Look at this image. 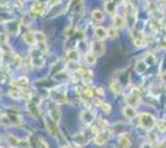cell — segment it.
Segmentation results:
<instances>
[{"label": "cell", "mask_w": 166, "mask_h": 148, "mask_svg": "<svg viewBox=\"0 0 166 148\" xmlns=\"http://www.w3.org/2000/svg\"><path fill=\"white\" fill-rule=\"evenodd\" d=\"M140 125L145 128V130H151L155 127L156 125V120L155 117L151 115V113H148V112H144L140 115Z\"/></svg>", "instance_id": "1"}, {"label": "cell", "mask_w": 166, "mask_h": 148, "mask_svg": "<svg viewBox=\"0 0 166 148\" xmlns=\"http://www.w3.org/2000/svg\"><path fill=\"white\" fill-rule=\"evenodd\" d=\"M8 143L14 148H30V142L26 140H19L18 137L9 135L8 137Z\"/></svg>", "instance_id": "2"}, {"label": "cell", "mask_w": 166, "mask_h": 148, "mask_svg": "<svg viewBox=\"0 0 166 148\" xmlns=\"http://www.w3.org/2000/svg\"><path fill=\"white\" fill-rule=\"evenodd\" d=\"M45 125H46V130L48 131L50 135H52V136L58 135V123L56 121H53L50 116L45 117Z\"/></svg>", "instance_id": "3"}, {"label": "cell", "mask_w": 166, "mask_h": 148, "mask_svg": "<svg viewBox=\"0 0 166 148\" xmlns=\"http://www.w3.org/2000/svg\"><path fill=\"white\" fill-rule=\"evenodd\" d=\"M50 95L53 98L55 101H57V104H63V103L68 101V99H67L66 96V91H60L58 88L51 89L50 90Z\"/></svg>", "instance_id": "4"}, {"label": "cell", "mask_w": 166, "mask_h": 148, "mask_svg": "<svg viewBox=\"0 0 166 148\" xmlns=\"http://www.w3.org/2000/svg\"><path fill=\"white\" fill-rule=\"evenodd\" d=\"M127 103H128L129 106H133V108L139 105V103H140V90L139 89L134 88L132 90V93L127 98Z\"/></svg>", "instance_id": "5"}, {"label": "cell", "mask_w": 166, "mask_h": 148, "mask_svg": "<svg viewBox=\"0 0 166 148\" xmlns=\"http://www.w3.org/2000/svg\"><path fill=\"white\" fill-rule=\"evenodd\" d=\"M110 131H108V130H103V131H100L98 135H96V137H94V142H96V145H98V146H103V145H105L108 141H109V138H110Z\"/></svg>", "instance_id": "6"}, {"label": "cell", "mask_w": 166, "mask_h": 148, "mask_svg": "<svg viewBox=\"0 0 166 148\" xmlns=\"http://www.w3.org/2000/svg\"><path fill=\"white\" fill-rule=\"evenodd\" d=\"M20 24L21 21H18V20H11L6 24V32L9 35H16L19 32V29H20Z\"/></svg>", "instance_id": "7"}, {"label": "cell", "mask_w": 166, "mask_h": 148, "mask_svg": "<svg viewBox=\"0 0 166 148\" xmlns=\"http://www.w3.org/2000/svg\"><path fill=\"white\" fill-rule=\"evenodd\" d=\"M92 51H93V54L96 56H103L105 53V46L102 41H94L92 43Z\"/></svg>", "instance_id": "8"}, {"label": "cell", "mask_w": 166, "mask_h": 148, "mask_svg": "<svg viewBox=\"0 0 166 148\" xmlns=\"http://www.w3.org/2000/svg\"><path fill=\"white\" fill-rule=\"evenodd\" d=\"M94 118H96L94 113L89 110L83 111V112L81 113V120H82V122L86 123V125H91V123L94 121Z\"/></svg>", "instance_id": "9"}, {"label": "cell", "mask_w": 166, "mask_h": 148, "mask_svg": "<svg viewBox=\"0 0 166 148\" xmlns=\"http://www.w3.org/2000/svg\"><path fill=\"white\" fill-rule=\"evenodd\" d=\"M94 36H96V38H97L98 41H103L104 38H107V37H108L107 29H104V27H102V26L96 27V30H94Z\"/></svg>", "instance_id": "10"}, {"label": "cell", "mask_w": 166, "mask_h": 148, "mask_svg": "<svg viewBox=\"0 0 166 148\" xmlns=\"http://www.w3.org/2000/svg\"><path fill=\"white\" fill-rule=\"evenodd\" d=\"M13 85H15L18 89H25V88L29 85V79H28L26 76H20L19 79H16V80L13 83Z\"/></svg>", "instance_id": "11"}, {"label": "cell", "mask_w": 166, "mask_h": 148, "mask_svg": "<svg viewBox=\"0 0 166 148\" xmlns=\"http://www.w3.org/2000/svg\"><path fill=\"white\" fill-rule=\"evenodd\" d=\"M118 143L120 148H129L132 146V141L129 140V137H127L125 135H120L118 138Z\"/></svg>", "instance_id": "12"}, {"label": "cell", "mask_w": 166, "mask_h": 148, "mask_svg": "<svg viewBox=\"0 0 166 148\" xmlns=\"http://www.w3.org/2000/svg\"><path fill=\"white\" fill-rule=\"evenodd\" d=\"M110 90H112L113 94H115V95L122 94V91H123V86H122L120 81H118V80H113V81L110 83Z\"/></svg>", "instance_id": "13"}, {"label": "cell", "mask_w": 166, "mask_h": 148, "mask_svg": "<svg viewBox=\"0 0 166 148\" xmlns=\"http://www.w3.org/2000/svg\"><path fill=\"white\" fill-rule=\"evenodd\" d=\"M50 117L53 120V121H56L57 123L61 121V110L57 108V106H53V108H51V110H50Z\"/></svg>", "instance_id": "14"}, {"label": "cell", "mask_w": 166, "mask_h": 148, "mask_svg": "<svg viewBox=\"0 0 166 148\" xmlns=\"http://www.w3.org/2000/svg\"><path fill=\"white\" fill-rule=\"evenodd\" d=\"M33 15H38V16H43L46 14V7L42 5V4H36L33 5V9H31Z\"/></svg>", "instance_id": "15"}, {"label": "cell", "mask_w": 166, "mask_h": 148, "mask_svg": "<svg viewBox=\"0 0 166 148\" xmlns=\"http://www.w3.org/2000/svg\"><path fill=\"white\" fill-rule=\"evenodd\" d=\"M123 113H124V116H125L127 118H129V120H133L134 117L136 116L135 108H133V106H129V105H127V106L123 109Z\"/></svg>", "instance_id": "16"}, {"label": "cell", "mask_w": 166, "mask_h": 148, "mask_svg": "<svg viewBox=\"0 0 166 148\" xmlns=\"http://www.w3.org/2000/svg\"><path fill=\"white\" fill-rule=\"evenodd\" d=\"M113 21H114V27H117V29H122L125 26V19L120 15H114Z\"/></svg>", "instance_id": "17"}, {"label": "cell", "mask_w": 166, "mask_h": 148, "mask_svg": "<svg viewBox=\"0 0 166 148\" xmlns=\"http://www.w3.org/2000/svg\"><path fill=\"white\" fill-rule=\"evenodd\" d=\"M66 57L69 62H77L79 59V53L77 49H69V51H67Z\"/></svg>", "instance_id": "18"}, {"label": "cell", "mask_w": 166, "mask_h": 148, "mask_svg": "<svg viewBox=\"0 0 166 148\" xmlns=\"http://www.w3.org/2000/svg\"><path fill=\"white\" fill-rule=\"evenodd\" d=\"M146 68H148V64L145 63V61H139L135 64V71H136V73L139 74L145 73L146 72Z\"/></svg>", "instance_id": "19"}, {"label": "cell", "mask_w": 166, "mask_h": 148, "mask_svg": "<svg viewBox=\"0 0 166 148\" xmlns=\"http://www.w3.org/2000/svg\"><path fill=\"white\" fill-rule=\"evenodd\" d=\"M24 41H25V43H28L29 46H33L35 42H36V39H35V32H31V31L26 32V34L24 35Z\"/></svg>", "instance_id": "20"}, {"label": "cell", "mask_w": 166, "mask_h": 148, "mask_svg": "<svg viewBox=\"0 0 166 148\" xmlns=\"http://www.w3.org/2000/svg\"><path fill=\"white\" fill-rule=\"evenodd\" d=\"M74 142H76V145H78V146H82V145H86L87 142H88V140L82 135V133H79V135H77V136H74Z\"/></svg>", "instance_id": "21"}, {"label": "cell", "mask_w": 166, "mask_h": 148, "mask_svg": "<svg viewBox=\"0 0 166 148\" xmlns=\"http://www.w3.org/2000/svg\"><path fill=\"white\" fill-rule=\"evenodd\" d=\"M0 123H1L3 126H10L13 122H11L10 117L8 116V113H1V115H0Z\"/></svg>", "instance_id": "22"}, {"label": "cell", "mask_w": 166, "mask_h": 148, "mask_svg": "<svg viewBox=\"0 0 166 148\" xmlns=\"http://www.w3.org/2000/svg\"><path fill=\"white\" fill-rule=\"evenodd\" d=\"M82 78H83V81H84L86 84L91 83L92 79H93V73H92V71H84L83 74H82Z\"/></svg>", "instance_id": "23"}, {"label": "cell", "mask_w": 166, "mask_h": 148, "mask_svg": "<svg viewBox=\"0 0 166 148\" xmlns=\"http://www.w3.org/2000/svg\"><path fill=\"white\" fill-rule=\"evenodd\" d=\"M35 39H36L37 43L42 44V43L46 42V35L43 32H41V31H37V32H35Z\"/></svg>", "instance_id": "24"}, {"label": "cell", "mask_w": 166, "mask_h": 148, "mask_svg": "<svg viewBox=\"0 0 166 148\" xmlns=\"http://www.w3.org/2000/svg\"><path fill=\"white\" fill-rule=\"evenodd\" d=\"M86 62H87V64H91V66L96 64V62H97V56L93 54V53H87V54H86Z\"/></svg>", "instance_id": "25"}, {"label": "cell", "mask_w": 166, "mask_h": 148, "mask_svg": "<svg viewBox=\"0 0 166 148\" xmlns=\"http://www.w3.org/2000/svg\"><path fill=\"white\" fill-rule=\"evenodd\" d=\"M92 17H93V20L94 21H102L103 19H104V15H103V12L100 11V10H93V12H92Z\"/></svg>", "instance_id": "26"}, {"label": "cell", "mask_w": 166, "mask_h": 148, "mask_svg": "<svg viewBox=\"0 0 166 148\" xmlns=\"http://www.w3.org/2000/svg\"><path fill=\"white\" fill-rule=\"evenodd\" d=\"M145 44H146V42L144 41V38H140V37L134 38V46H135L136 48H143Z\"/></svg>", "instance_id": "27"}, {"label": "cell", "mask_w": 166, "mask_h": 148, "mask_svg": "<svg viewBox=\"0 0 166 148\" xmlns=\"http://www.w3.org/2000/svg\"><path fill=\"white\" fill-rule=\"evenodd\" d=\"M115 5L113 4V1H109V2H105V10L109 14H115Z\"/></svg>", "instance_id": "28"}, {"label": "cell", "mask_w": 166, "mask_h": 148, "mask_svg": "<svg viewBox=\"0 0 166 148\" xmlns=\"http://www.w3.org/2000/svg\"><path fill=\"white\" fill-rule=\"evenodd\" d=\"M28 109H29V111L33 113V116H37V115H38L37 105H35V104H33V103H30V101H29V104H28Z\"/></svg>", "instance_id": "29"}, {"label": "cell", "mask_w": 166, "mask_h": 148, "mask_svg": "<svg viewBox=\"0 0 166 148\" xmlns=\"http://www.w3.org/2000/svg\"><path fill=\"white\" fill-rule=\"evenodd\" d=\"M107 32H108V37H110V38H114V37L118 36V29L114 27V26L109 27V29L107 30Z\"/></svg>", "instance_id": "30"}, {"label": "cell", "mask_w": 166, "mask_h": 148, "mask_svg": "<svg viewBox=\"0 0 166 148\" xmlns=\"http://www.w3.org/2000/svg\"><path fill=\"white\" fill-rule=\"evenodd\" d=\"M33 17L31 15H28V16H25L24 19H23V21H21V24L23 25H25V26H30L31 24H33Z\"/></svg>", "instance_id": "31"}, {"label": "cell", "mask_w": 166, "mask_h": 148, "mask_svg": "<svg viewBox=\"0 0 166 148\" xmlns=\"http://www.w3.org/2000/svg\"><path fill=\"white\" fill-rule=\"evenodd\" d=\"M33 66H43L45 64V61H43V58L42 57H40V54L37 56V57H33Z\"/></svg>", "instance_id": "32"}, {"label": "cell", "mask_w": 166, "mask_h": 148, "mask_svg": "<svg viewBox=\"0 0 166 148\" xmlns=\"http://www.w3.org/2000/svg\"><path fill=\"white\" fill-rule=\"evenodd\" d=\"M8 94H9V96L13 98V99H20V98H21V94H20L19 90H10Z\"/></svg>", "instance_id": "33"}, {"label": "cell", "mask_w": 166, "mask_h": 148, "mask_svg": "<svg viewBox=\"0 0 166 148\" xmlns=\"http://www.w3.org/2000/svg\"><path fill=\"white\" fill-rule=\"evenodd\" d=\"M156 125H158V127H159L160 131H163V132H165L166 131V120H160V121H158Z\"/></svg>", "instance_id": "34"}, {"label": "cell", "mask_w": 166, "mask_h": 148, "mask_svg": "<svg viewBox=\"0 0 166 148\" xmlns=\"http://www.w3.org/2000/svg\"><path fill=\"white\" fill-rule=\"evenodd\" d=\"M155 62V57L153 54H146L145 56V63L146 64H154Z\"/></svg>", "instance_id": "35"}, {"label": "cell", "mask_w": 166, "mask_h": 148, "mask_svg": "<svg viewBox=\"0 0 166 148\" xmlns=\"http://www.w3.org/2000/svg\"><path fill=\"white\" fill-rule=\"evenodd\" d=\"M100 108H102V110L104 111V112H107V113H109V112L112 111V106H110V104H108V103H103V104L100 105Z\"/></svg>", "instance_id": "36"}, {"label": "cell", "mask_w": 166, "mask_h": 148, "mask_svg": "<svg viewBox=\"0 0 166 148\" xmlns=\"http://www.w3.org/2000/svg\"><path fill=\"white\" fill-rule=\"evenodd\" d=\"M93 93H94L97 96H99V98H103V96H104V90H103L102 88H96V89L93 90Z\"/></svg>", "instance_id": "37"}, {"label": "cell", "mask_w": 166, "mask_h": 148, "mask_svg": "<svg viewBox=\"0 0 166 148\" xmlns=\"http://www.w3.org/2000/svg\"><path fill=\"white\" fill-rule=\"evenodd\" d=\"M37 148H50V147H48V145L42 138H40L38 140V143H37Z\"/></svg>", "instance_id": "38"}, {"label": "cell", "mask_w": 166, "mask_h": 148, "mask_svg": "<svg viewBox=\"0 0 166 148\" xmlns=\"http://www.w3.org/2000/svg\"><path fill=\"white\" fill-rule=\"evenodd\" d=\"M82 94H83L86 98H92V96H93V91H92L91 89H84Z\"/></svg>", "instance_id": "39"}, {"label": "cell", "mask_w": 166, "mask_h": 148, "mask_svg": "<svg viewBox=\"0 0 166 148\" xmlns=\"http://www.w3.org/2000/svg\"><path fill=\"white\" fill-rule=\"evenodd\" d=\"M13 62H14V64L20 66V64H21V57H20V56H14V57H13Z\"/></svg>", "instance_id": "40"}, {"label": "cell", "mask_w": 166, "mask_h": 148, "mask_svg": "<svg viewBox=\"0 0 166 148\" xmlns=\"http://www.w3.org/2000/svg\"><path fill=\"white\" fill-rule=\"evenodd\" d=\"M67 67L69 68V69H73V71H77V66H76V62H68V64H67Z\"/></svg>", "instance_id": "41"}, {"label": "cell", "mask_w": 166, "mask_h": 148, "mask_svg": "<svg viewBox=\"0 0 166 148\" xmlns=\"http://www.w3.org/2000/svg\"><path fill=\"white\" fill-rule=\"evenodd\" d=\"M160 48L164 49V51L166 49V38H164V39L161 41V43H160Z\"/></svg>", "instance_id": "42"}, {"label": "cell", "mask_w": 166, "mask_h": 148, "mask_svg": "<svg viewBox=\"0 0 166 148\" xmlns=\"http://www.w3.org/2000/svg\"><path fill=\"white\" fill-rule=\"evenodd\" d=\"M60 2V0H50V4H51V6H55V5H57Z\"/></svg>", "instance_id": "43"}, {"label": "cell", "mask_w": 166, "mask_h": 148, "mask_svg": "<svg viewBox=\"0 0 166 148\" xmlns=\"http://www.w3.org/2000/svg\"><path fill=\"white\" fill-rule=\"evenodd\" d=\"M141 148H154V146H153L151 143H144Z\"/></svg>", "instance_id": "44"}, {"label": "cell", "mask_w": 166, "mask_h": 148, "mask_svg": "<svg viewBox=\"0 0 166 148\" xmlns=\"http://www.w3.org/2000/svg\"><path fill=\"white\" fill-rule=\"evenodd\" d=\"M102 104H103V103H102V101H100L99 99H97V100H96V101H94V105H96V106H100V105H102Z\"/></svg>", "instance_id": "45"}, {"label": "cell", "mask_w": 166, "mask_h": 148, "mask_svg": "<svg viewBox=\"0 0 166 148\" xmlns=\"http://www.w3.org/2000/svg\"><path fill=\"white\" fill-rule=\"evenodd\" d=\"M47 1H50V0H37L38 4H45V2H47Z\"/></svg>", "instance_id": "46"}, {"label": "cell", "mask_w": 166, "mask_h": 148, "mask_svg": "<svg viewBox=\"0 0 166 148\" xmlns=\"http://www.w3.org/2000/svg\"><path fill=\"white\" fill-rule=\"evenodd\" d=\"M161 79H163V80H164V81L166 83V73L161 74Z\"/></svg>", "instance_id": "47"}, {"label": "cell", "mask_w": 166, "mask_h": 148, "mask_svg": "<svg viewBox=\"0 0 166 148\" xmlns=\"http://www.w3.org/2000/svg\"><path fill=\"white\" fill-rule=\"evenodd\" d=\"M60 148H72L71 146H62V147H60Z\"/></svg>", "instance_id": "48"}, {"label": "cell", "mask_w": 166, "mask_h": 148, "mask_svg": "<svg viewBox=\"0 0 166 148\" xmlns=\"http://www.w3.org/2000/svg\"><path fill=\"white\" fill-rule=\"evenodd\" d=\"M1 58H3V53H1V51H0V61H1Z\"/></svg>", "instance_id": "49"}, {"label": "cell", "mask_w": 166, "mask_h": 148, "mask_svg": "<svg viewBox=\"0 0 166 148\" xmlns=\"http://www.w3.org/2000/svg\"><path fill=\"white\" fill-rule=\"evenodd\" d=\"M109 1H112V0H105V2H109Z\"/></svg>", "instance_id": "50"}, {"label": "cell", "mask_w": 166, "mask_h": 148, "mask_svg": "<svg viewBox=\"0 0 166 148\" xmlns=\"http://www.w3.org/2000/svg\"><path fill=\"white\" fill-rule=\"evenodd\" d=\"M1 21H3V19H1V17H0V22H1Z\"/></svg>", "instance_id": "51"}, {"label": "cell", "mask_w": 166, "mask_h": 148, "mask_svg": "<svg viewBox=\"0 0 166 148\" xmlns=\"http://www.w3.org/2000/svg\"><path fill=\"white\" fill-rule=\"evenodd\" d=\"M164 29H165V31H166V25H165V27H164Z\"/></svg>", "instance_id": "52"}, {"label": "cell", "mask_w": 166, "mask_h": 148, "mask_svg": "<svg viewBox=\"0 0 166 148\" xmlns=\"http://www.w3.org/2000/svg\"><path fill=\"white\" fill-rule=\"evenodd\" d=\"M23 1H26V0H23Z\"/></svg>", "instance_id": "53"}, {"label": "cell", "mask_w": 166, "mask_h": 148, "mask_svg": "<svg viewBox=\"0 0 166 148\" xmlns=\"http://www.w3.org/2000/svg\"><path fill=\"white\" fill-rule=\"evenodd\" d=\"M74 148H77V147H74Z\"/></svg>", "instance_id": "54"}]
</instances>
